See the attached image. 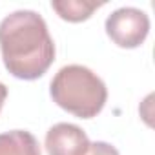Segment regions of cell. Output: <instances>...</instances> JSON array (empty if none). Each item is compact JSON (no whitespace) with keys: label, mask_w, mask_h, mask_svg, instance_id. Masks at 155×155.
Returning a JSON list of instances; mask_svg holds the SVG:
<instances>
[{"label":"cell","mask_w":155,"mask_h":155,"mask_svg":"<svg viewBox=\"0 0 155 155\" xmlns=\"http://www.w3.org/2000/svg\"><path fill=\"white\" fill-rule=\"evenodd\" d=\"M0 155H42L33 133L13 130L0 133Z\"/></svg>","instance_id":"obj_5"},{"label":"cell","mask_w":155,"mask_h":155,"mask_svg":"<svg viewBox=\"0 0 155 155\" xmlns=\"http://www.w3.org/2000/svg\"><path fill=\"white\" fill-rule=\"evenodd\" d=\"M101 6H104V2H90V0H53L51 2V9L68 22H84Z\"/></svg>","instance_id":"obj_6"},{"label":"cell","mask_w":155,"mask_h":155,"mask_svg":"<svg viewBox=\"0 0 155 155\" xmlns=\"http://www.w3.org/2000/svg\"><path fill=\"white\" fill-rule=\"evenodd\" d=\"M84 155H120L119 150L104 140H97V142H90V148Z\"/></svg>","instance_id":"obj_7"},{"label":"cell","mask_w":155,"mask_h":155,"mask_svg":"<svg viewBox=\"0 0 155 155\" xmlns=\"http://www.w3.org/2000/svg\"><path fill=\"white\" fill-rule=\"evenodd\" d=\"M44 146L48 155H84L90 148V139L77 124L58 122L48 130Z\"/></svg>","instance_id":"obj_4"},{"label":"cell","mask_w":155,"mask_h":155,"mask_svg":"<svg viewBox=\"0 0 155 155\" xmlns=\"http://www.w3.org/2000/svg\"><path fill=\"white\" fill-rule=\"evenodd\" d=\"M0 51L6 69L20 81H37L55 60V42L37 11L18 9L0 22Z\"/></svg>","instance_id":"obj_1"},{"label":"cell","mask_w":155,"mask_h":155,"mask_svg":"<svg viewBox=\"0 0 155 155\" xmlns=\"http://www.w3.org/2000/svg\"><path fill=\"white\" fill-rule=\"evenodd\" d=\"M53 102L79 119L97 117L106 101L108 88L101 77L86 66L69 64L57 71L49 84Z\"/></svg>","instance_id":"obj_2"},{"label":"cell","mask_w":155,"mask_h":155,"mask_svg":"<svg viewBox=\"0 0 155 155\" xmlns=\"http://www.w3.org/2000/svg\"><path fill=\"white\" fill-rule=\"evenodd\" d=\"M6 99H8V88H6V84L0 82V111H2V106H4Z\"/></svg>","instance_id":"obj_8"},{"label":"cell","mask_w":155,"mask_h":155,"mask_svg":"<svg viewBox=\"0 0 155 155\" xmlns=\"http://www.w3.org/2000/svg\"><path fill=\"white\" fill-rule=\"evenodd\" d=\"M106 33L119 48L135 49L150 33V18L137 8H120L106 18Z\"/></svg>","instance_id":"obj_3"}]
</instances>
